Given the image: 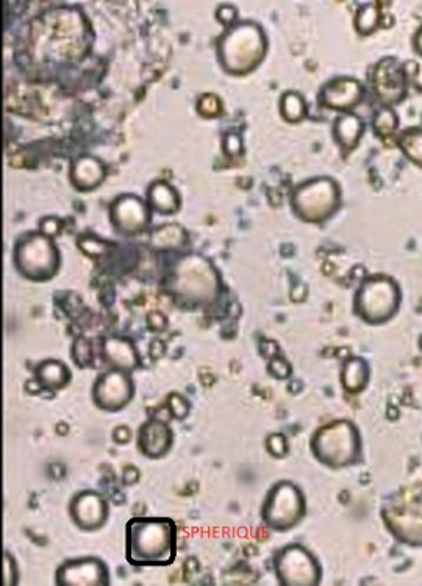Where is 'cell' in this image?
<instances>
[{
    "mask_svg": "<svg viewBox=\"0 0 422 586\" xmlns=\"http://www.w3.org/2000/svg\"><path fill=\"white\" fill-rule=\"evenodd\" d=\"M177 558V526L171 518H132L126 524V560L133 568H166Z\"/></svg>",
    "mask_w": 422,
    "mask_h": 586,
    "instance_id": "1",
    "label": "cell"
},
{
    "mask_svg": "<svg viewBox=\"0 0 422 586\" xmlns=\"http://www.w3.org/2000/svg\"><path fill=\"white\" fill-rule=\"evenodd\" d=\"M310 452L326 468H351L362 461V433L351 419H335L316 429L310 440Z\"/></svg>",
    "mask_w": 422,
    "mask_h": 586,
    "instance_id": "2",
    "label": "cell"
},
{
    "mask_svg": "<svg viewBox=\"0 0 422 586\" xmlns=\"http://www.w3.org/2000/svg\"><path fill=\"white\" fill-rule=\"evenodd\" d=\"M383 526L397 543L422 547V483H413L394 491L383 502Z\"/></svg>",
    "mask_w": 422,
    "mask_h": 586,
    "instance_id": "3",
    "label": "cell"
},
{
    "mask_svg": "<svg viewBox=\"0 0 422 586\" xmlns=\"http://www.w3.org/2000/svg\"><path fill=\"white\" fill-rule=\"evenodd\" d=\"M169 286L174 297L183 305L204 307L215 302L221 283L210 261L199 255H186L174 266Z\"/></svg>",
    "mask_w": 422,
    "mask_h": 586,
    "instance_id": "4",
    "label": "cell"
},
{
    "mask_svg": "<svg viewBox=\"0 0 422 586\" xmlns=\"http://www.w3.org/2000/svg\"><path fill=\"white\" fill-rule=\"evenodd\" d=\"M402 297L396 279L387 274H372L355 291L354 315L368 326H383L399 315Z\"/></svg>",
    "mask_w": 422,
    "mask_h": 586,
    "instance_id": "5",
    "label": "cell"
},
{
    "mask_svg": "<svg viewBox=\"0 0 422 586\" xmlns=\"http://www.w3.org/2000/svg\"><path fill=\"white\" fill-rule=\"evenodd\" d=\"M268 51V40L257 24L247 22L226 33L219 46L222 65L232 74L254 71Z\"/></svg>",
    "mask_w": 422,
    "mask_h": 586,
    "instance_id": "6",
    "label": "cell"
},
{
    "mask_svg": "<svg viewBox=\"0 0 422 586\" xmlns=\"http://www.w3.org/2000/svg\"><path fill=\"white\" fill-rule=\"evenodd\" d=\"M307 515V497L291 482L279 480L269 488L263 501L260 518L272 532L287 533L296 529Z\"/></svg>",
    "mask_w": 422,
    "mask_h": 586,
    "instance_id": "7",
    "label": "cell"
},
{
    "mask_svg": "<svg viewBox=\"0 0 422 586\" xmlns=\"http://www.w3.org/2000/svg\"><path fill=\"white\" fill-rule=\"evenodd\" d=\"M341 190L330 177H318L296 186L291 196V207L297 218L310 224H321L340 208Z\"/></svg>",
    "mask_w": 422,
    "mask_h": 586,
    "instance_id": "8",
    "label": "cell"
},
{
    "mask_svg": "<svg viewBox=\"0 0 422 586\" xmlns=\"http://www.w3.org/2000/svg\"><path fill=\"white\" fill-rule=\"evenodd\" d=\"M15 266L27 280L47 282L60 271V251L49 236L29 233L16 244Z\"/></svg>",
    "mask_w": 422,
    "mask_h": 586,
    "instance_id": "9",
    "label": "cell"
},
{
    "mask_svg": "<svg viewBox=\"0 0 422 586\" xmlns=\"http://www.w3.org/2000/svg\"><path fill=\"white\" fill-rule=\"evenodd\" d=\"M272 568L282 586H318L324 576L318 558L297 543L279 549L272 558Z\"/></svg>",
    "mask_w": 422,
    "mask_h": 586,
    "instance_id": "10",
    "label": "cell"
},
{
    "mask_svg": "<svg viewBox=\"0 0 422 586\" xmlns=\"http://www.w3.org/2000/svg\"><path fill=\"white\" fill-rule=\"evenodd\" d=\"M135 393L132 372L110 368L94 380L91 397L99 410L118 413L132 404Z\"/></svg>",
    "mask_w": 422,
    "mask_h": 586,
    "instance_id": "11",
    "label": "cell"
},
{
    "mask_svg": "<svg viewBox=\"0 0 422 586\" xmlns=\"http://www.w3.org/2000/svg\"><path fill=\"white\" fill-rule=\"evenodd\" d=\"M57 586H110L107 563L97 557L71 558L61 563L55 572Z\"/></svg>",
    "mask_w": 422,
    "mask_h": 586,
    "instance_id": "12",
    "label": "cell"
},
{
    "mask_svg": "<svg viewBox=\"0 0 422 586\" xmlns=\"http://www.w3.org/2000/svg\"><path fill=\"white\" fill-rule=\"evenodd\" d=\"M372 88L383 107H396L407 97L408 76L394 57L382 58L372 72Z\"/></svg>",
    "mask_w": 422,
    "mask_h": 586,
    "instance_id": "13",
    "label": "cell"
},
{
    "mask_svg": "<svg viewBox=\"0 0 422 586\" xmlns=\"http://www.w3.org/2000/svg\"><path fill=\"white\" fill-rule=\"evenodd\" d=\"M69 516L74 526L82 532H97L104 529L110 519V505L97 491H79L69 502Z\"/></svg>",
    "mask_w": 422,
    "mask_h": 586,
    "instance_id": "14",
    "label": "cell"
},
{
    "mask_svg": "<svg viewBox=\"0 0 422 586\" xmlns=\"http://www.w3.org/2000/svg\"><path fill=\"white\" fill-rule=\"evenodd\" d=\"M365 99V86L352 77L330 80L319 91V104L329 110L351 113Z\"/></svg>",
    "mask_w": 422,
    "mask_h": 586,
    "instance_id": "15",
    "label": "cell"
},
{
    "mask_svg": "<svg viewBox=\"0 0 422 586\" xmlns=\"http://www.w3.org/2000/svg\"><path fill=\"white\" fill-rule=\"evenodd\" d=\"M174 446V432L168 422L149 419L144 422L136 435V447L149 460L165 458Z\"/></svg>",
    "mask_w": 422,
    "mask_h": 586,
    "instance_id": "16",
    "label": "cell"
},
{
    "mask_svg": "<svg viewBox=\"0 0 422 586\" xmlns=\"http://www.w3.org/2000/svg\"><path fill=\"white\" fill-rule=\"evenodd\" d=\"M111 221L119 232L136 235L149 226V211L140 199L124 196L111 207Z\"/></svg>",
    "mask_w": 422,
    "mask_h": 586,
    "instance_id": "17",
    "label": "cell"
},
{
    "mask_svg": "<svg viewBox=\"0 0 422 586\" xmlns=\"http://www.w3.org/2000/svg\"><path fill=\"white\" fill-rule=\"evenodd\" d=\"M102 357L111 369L133 372L140 366V355L129 340L110 336L102 344Z\"/></svg>",
    "mask_w": 422,
    "mask_h": 586,
    "instance_id": "18",
    "label": "cell"
},
{
    "mask_svg": "<svg viewBox=\"0 0 422 586\" xmlns=\"http://www.w3.org/2000/svg\"><path fill=\"white\" fill-rule=\"evenodd\" d=\"M33 374H35L36 383L51 393L65 390L72 382V372L69 366L63 361L54 360V358L38 363Z\"/></svg>",
    "mask_w": 422,
    "mask_h": 586,
    "instance_id": "19",
    "label": "cell"
},
{
    "mask_svg": "<svg viewBox=\"0 0 422 586\" xmlns=\"http://www.w3.org/2000/svg\"><path fill=\"white\" fill-rule=\"evenodd\" d=\"M371 366L363 357L347 358L341 366V386H343L344 393L351 394V396H358L368 388L371 382Z\"/></svg>",
    "mask_w": 422,
    "mask_h": 586,
    "instance_id": "20",
    "label": "cell"
},
{
    "mask_svg": "<svg viewBox=\"0 0 422 586\" xmlns=\"http://www.w3.org/2000/svg\"><path fill=\"white\" fill-rule=\"evenodd\" d=\"M365 122L354 113H343L333 122V140L344 152L354 151L365 135Z\"/></svg>",
    "mask_w": 422,
    "mask_h": 586,
    "instance_id": "21",
    "label": "cell"
},
{
    "mask_svg": "<svg viewBox=\"0 0 422 586\" xmlns=\"http://www.w3.org/2000/svg\"><path fill=\"white\" fill-rule=\"evenodd\" d=\"M104 176V166L93 157H80L72 168V182L79 190H93Z\"/></svg>",
    "mask_w": 422,
    "mask_h": 586,
    "instance_id": "22",
    "label": "cell"
},
{
    "mask_svg": "<svg viewBox=\"0 0 422 586\" xmlns=\"http://www.w3.org/2000/svg\"><path fill=\"white\" fill-rule=\"evenodd\" d=\"M396 144L405 160L422 169V127H407L397 133Z\"/></svg>",
    "mask_w": 422,
    "mask_h": 586,
    "instance_id": "23",
    "label": "cell"
},
{
    "mask_svg": "<svg viewBox=\"0 0 422 586\" xmlns=\"http://www.w3.org/2000/svg\"><path fill=\"white\" fill-rule=\"evenodd\" d=\"M149 202L155 210L160 211L163 215L174 213L179 208V197L176 190L165 182H155L149 188Z\"/></svg>",
    "mask_w": 422,
    "mask_h": 586,
    "instance_id": "24",
    "label": "cell"
},
{
    "mask_svg": "<svg viewBox=\"0 0 422 586\" xmlns=\"http://www.w3.org/2000/svg\"><path fill=\"white\" fill-rule=\"evenodd\" d=\"M355 30L360 35H371L382 24V8L377 4H365L355 13Z\"/></svg>",
    "mask_w": 422,
    "mask_h": 586,
    "instance_id": "25",
    "label": "cell"
},
{
    "mask_svg": "<svg viewBox=\"0 0 422 586\" xmlns=\"http://www.w3.org/2000/svg\"><path fill=\"white\" fill-rule=\"evenodd\" d=\"M372 129L380 140L387 141L397 135L399 129V116L391 107H382L372 119Z\"/></svg>",
    "mask_w": 422,
    "mask_h": 586,
    "instance_id": "26",
    "label": "cell"
},
{
    "mask_svg": "<svg viewBox=\"0 0 422 586\" xmlns=\"http://www.w3.org/2000/svg\"><path fill=\"white\" fill-rule=\"evenodd\" d=\"M280 115L288 122H301L307 116V102L294 91L283 93L280 97Z\"/></svg>",
    "mask_w": 422,
    "mask_h": 586,
    "instance_id": "27",
    "label": "cell"
},
{
    "mask_svg": "<svg viewBox=\"0 0 422 586\" xmlns=\"http://www.w3.org/2000/svg\"><path fill=\"white\" fill-rule=\"evenodd\" d=\"M186 240L185 232L179 226H163L155 230L152 235V246L158 249H171V247L182 246L183 241Z\"/></svg>",
    "mask_w": 422,
    "mask_h": 586,
    "instance_id": "28",
    "label": "cell"
},
{
    "mask_svg": "<svg viewBox=\"0 0 422 586\" xmlns=\"http://www.w3.org/2000/svg\"><path fill=\"white\" fill-rule=\"evenodd\" d=\"M166 405H168L169 415L176 421H183L190 415L191 404L183 394H169L168 399H166Z\"/></svg>",
    "mask_w": 422,
    "mask_h": 586,
    "instance_id": "29",
    "label": "cell"
},
{
    "mask_svg": "<svg viewBox=\"0 0 422 586\" xmlns=\"http://www.w3.org/2000/svg\"><path fill=\"white\" fill-rule=\"evenodd\" d=\"M72 358L76 361V365L79 368L86 369L90 368L93 363V346L90 341L86 338H79L72 346Z\"/></svg>",
    "mask_w": 422,
    "mask_h": 586,
    "instance_id": "30",
    "label": "cell"
},
{
    "mask_svg": "<svg viewBox=\"0 0 422 586\" xmlns=\"http://www.w3.org/2000/svg\"><path fill=\"white\" fill-rule=\"evenodd\" d=\"M266 451L274 458H285L290 452V444L285 433L274 432L266 438Z\"/></svg>",
    "mask_w": 422,
    "mask_h": 586,
    "instance_id": "31",
    "label": "cell"
},
{
    "mask_svg": "<svg viewBox=\"0 0 422 586\" xmlns=\"http://www.w3.org/2000/svg\"><path fill=\"white\" fill-rule=\"evenodd\" d=\"M197 110H199V113H201L202 116H205V118H213V116L221 113V102H219L218 97L213 96V94H205V96L201 97L199 104H197Z\"/></svg>",
    "mask_w": 422,
    "mask_h": 586,
    "instance_id": "32",
    "label": "cell"
},
{
    "mask_svg": "<svg viewBox=\"0 0 422 586\" xmlns=\"http://www.w3.org/2000/svg\"><path fill=\"white\" fill-rule=\"evenodd\" d=\"M269 376L274 377L276 380H287L290 379L291 369L290 363L285 358L276 357L272 358L271 363L268 365Z\"/></svg>",
    "mask_w": 422,
    "mask_h": 586,
    "instance_id": "33",
    "label": "cell"
},
{
    "mask_svg": "<svg viewBox=\"0 0 422 586\" xmlns=\"http://www.w3.org/2000/svg\"><path fill=\"white\" fill-rule=\"evenodd\" d=\"M79 247L83 254L90 255V257H99L107 251V244L96 240L94 236H82L79 240Z\"/></svg>",
    "mask_w": 422,
    "mask_h": 586,
    "instance_id": "34",
    "label": "cell"
},
{
    "mask_svg": "<svg viewBox=\"0 0 422 586\" xmlns=\"http://www.w3.org/2000/svg\"><path fill=\"white\" fill-rule=\"evenodd\" d=\"M4 585L15 586L19 582V569L16 565V560L13 555L5 552L4 554Z\"/></svg>",
    "mask_w": 422,
    "mask_h": 586,
    "instance_id": "35",
    "label": "cell"
},
{
    "mask_svg": "<svg viewBox=\"0 0 422 586\" xmlns=\"http://www.w3.org/2000/svg\"><path fill=\"white\" fill-rule=\"evenodd\" d=\"M41 233L49 236V238H54L58 233H61V222L58 221L57 218L44 219V221L41 222Z\"/></svg>",
    "mask_w": 422,
    "mask_h": 586,
    "instance_id": "36",
    "label": "cell"
},
{
    "mask_svg": "<svg viewBox=\"0 0 422 586\" xmlns=\"http://www.w3.org/2000/svg\"><path fill=\"white\" fill-rule=\"evenodd\" d=\"M224 151H226L227 154L230 155V157H235V155L240 154V152H241L240 136L233 135V133H230V135H227L226 140H224Z\"/></svg>",
    "mask_w": 422,
    "mask_h": 586,
    "instance_id": "37",
    "label": "cell"
},
{
    "mask_svg": "<svg viewBox=\"0 0 422 586\" xmlns=\"http://www.w3.org/2000/svg\"><path fill=\"white\" fill-rule=\"evenodd\" d=\"M147 327H149L151 330H154V332L165 329V316L161 315V313H158V311H152L151 315L147 316Z\"/></svg>",
    "mask_w": 422,
    "mask_h": 586,
    "instance_id": "38",
    "label": "cell"
},
{
    "mask_svg": "<svg viewBox=\"0 0 422 586\" xmlns=\"http://www.w3.org/2000/svg\"><path fill=\"white\" fill-rule=\"evenodd\" d=\"M133 433L132 430L127 426H118L113 430V441L116 444H127L132 441Z\"/></svg>",
    "mask_w": 422,
    "mask_h": 586,
    "instance_id": "39",
    "label": "cell"
},
{
    "mask_svg": "<svg viewBox=\"0 0 422 586\" xmlns=\"http://www.w3.org/2000/svg\"><path fill=\"white\" fill-rule=\"evenodd\" d=\"M140 480V471L135 466H127L124 471H122V482L126 483V485H133V483H138Z\"/></svg>",
    "mask_w": 422,
    "mask_h": 586,
    "instance_id": "40",
    "label": "cell"
},
{
    "mask_svg": "<svg viewBox=\"0 0 422 586\" xmlns=\"http://www.w3.org/2000/svg\"><path fill=\"white\" fill-rule=\"evenodd\" d=\"M235 16H237V11L232 7H222L218 11L219 21L224 22V24H230L235 19Z\"/></svg>",
    "mask_w": 422,
    "mask_h": 586,
    "instance_id": "41",
    "label": "cell"
},
{
    "mask_svg": "<svg viewBox=\"0 0 422 586\" xmlns=\"http://www.w3.org/2000/svg\"><path fill=\"white\" fill-rule=\"evenodd\" d=\"M412 46L415 54L422 57V24L416 29L415 35H413Z\"/></svg>",
    "mask_w": 422,
    "mask_h": 586,
    "instance_id": "42",
    "label": "cell"
}]
</instances>
